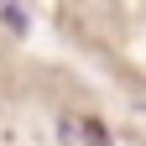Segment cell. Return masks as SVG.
<instances>
[{"label": "cell", "mask_w": 146, "mask_h": 146, "mask_svg": "<svg viewBox=\"0 0 146 146\" xmlns=\"http://www.w3.org/2000/svg\"><path fill=\"white\" fill-rule=\"evenodd\" d=\"M78 136H84L89 146H110V131H104L99 120H84V125H78Z\"/></svg>", "instance_id": "cell-1"}, {"label": "cell", "mask_w": 146, "mask_h": 146, "mask_svg": "<svg viewBox=\"0 0 146 146\" xmlns=\"http://www.w3.org/2000/svg\"><path fill=\"white\" fill-rule=\"evenodd\" d=\"M0 21H11V31H26V11H16V5H0Z\"/></svg>", "instance_id": "cell-2"}]
</instances>
